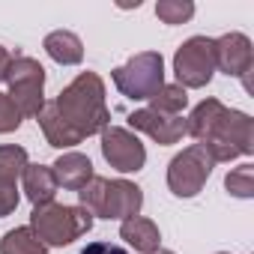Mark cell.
I'll list each match as a JSON object with an SVG mask.
<instances>
[{
    "instance_id": "cell-1",
    "label": "cell",
    "mask_w": 254,
    "mask_h": 254,
    "mask_svg": "<svg viewBox=\"0 0 254 254\" xmlns=\"http://www.w3.org/2000/svg\"><path fill=\"white\" fill-rule=\"evenodd\" d=\"M186 135H191L215 165L254 153V120L245 111L224 108L218 99L194 105L186 117Z\"/></svg>"
},
{
    "instance_id": "cell-2",
    "label": "cell",
    "mask_w": 254,
    "mask_h": 254,
    "mask_svg": "<svg viewBox=\"0 0 254 254\" xmlns=\"http://www.w3.org/2000/svg\"><path fill=\"white\" fill-rule=\"evenodd\" d=\"M54 108L81 141L90 135H102V129L111 126L105 81L96 72H81L69 87H63L60 96L54 99Z\"/></svg>"
},
{
    "instance_id": "cell-3",
    "label": "cell",
    "mask_w": 254,
    "mask_h": 254,
    "mask_svg": "<svg viewBox=\"0 0 254 254\" xmlns=\"http://www.w3.org/2000/svg\"><path fill=\"white\" fill-rule=\"evenodd\" d=\"M93 215L84 206H69V203H39L30 212V230L42 239L45 248H63L90 233Z\"/></svg>"
},
{
    "instance_id": "cell-4",
    "label": "cell",
    "mask_w": 254,
    "mask_h": 254,
    "mask_svg": "<svg viewBox=\"0 0 254 254\" xmlns=\"http://www.w3.org/2000/svg\"><path fill=\"white\" fill-rule=\"evenodd\" d=\"M114 87L132 102H150V96L165 84V60L159 51H141L111 72Z\"/></svg>"
},
{
    "instance_id": "cell-5",
    "label": "cell",
    "mask_w": 254,
    "mask_h": 254,
    "mask_svg": "<svg viewBox=\"0 0 254 254\" xmlns=\"http://www.w3.org/2000/svg\"><path fill=\"white\" fill-rule=\"evenodd\" d=\"M6 84H9L6 96L12 99V105L18 108L21 117H36L42 111V105H45V69L39 60L12 57Z\"/></svg>"
},
{
    "instance_id": "cell-6",
    "label": "cell",
    "mask_w": 254,
    "mask_h": 254,
    "mask_svg": "<svg viewBox=\"0 0 254 254\" xmlns=\"http://www.w3.org/2000/svg\"><path fill=\"white\" fill-rule=\"evenodd\" d=\"M174 75L183 90H200L215 75V48L206 36L186 39L174 54Z\"/></svg>"
},
{
    "instance_id": "cell-7",
    "label": "cell",
    "mask_w": 254,
    "mask_h": 254,
    "mask_svg": "<svg viewBox=\"0 0 254 254\" xmlns=\"http://www.w3.org/2000/svg\"><path fill=\"white\" fill-rule=\"evenodd\" d=\"M212 168H215V162L209 159V153L200 144H191V147H186L183 153H177L171 159V165H168V189L177 197H194L206 186Z\"/></svg>"
},
{
    "instance_id": "cell-8",
    "label": "cell",
    "mask_w": 254,
    "mask_h": 254,
    "mask_svg": "<svg viewBox=\"0 0 254 254\" xmlns=\"http://www.w3.org/2000/svg\"><path fill=\"white\" fill-rule=\"evenodd\" d=\"M102 156L120 174H138L147 165V150L141 138L132 129H123V126L102 129Z\"/></svg>"
},
{
    "instance_id": "cell-9",
    "label": "cell",
    "mask_w": 254,
    "mask_h": 254,
    "mask_svg": "<svg viewBox=\"0 0 254 254\" xmlns=\"http://www.w3.org/2000/svg\"><path fill=\"white\" fill-rule=\"evenodd\" d=\"M212 48H215V69H221L230 78H242L245 90H251V84H248V72L254 63L251 39L245 33H224V36L212 39Z\"/></svg>"
},
{
    "instance_id": "cell-10",
    "label": "cell",
    "mask_w": 254,
    "mask_h": 254,
    "mask_svg": "<svg viewBox=\"0 0 254 254\" xmlns=\"http://www.w3.org/2000/svg\"><path fill=\"white\" fill-rule=\"evenodd\" d=\"M129 126H132L135 132H144L147 138H153V141L162 144V147L180 144V141L186 138V117H183V114L168 117V114L141 108V111H132V114H129Z\"/></svg>"
},
{
    "instance_id": "cell-11",
    "label": "cell",
    "mask_w": 254,
    "mask_h": 254,
    "mask_svg": "<svg viewBox=\"0 0 254 254\" xmlns=\"http://www.w3.org/2000/svg\"><path fill=\"white\" fill-rule=\"evenodd\" d=\"M141 206H144V191L135 183H129V180H108L102 218L126 221V218H135L141 212Z\"/></svg>"
},
{
    "instance_id": "cell-12",
    "label": "cell",
    "mask_w": 254,
    "mask_h": 254,
    "mask_svg": "<svg viewBox=\"0 0 254 254\" xmlns=\"http://www.w3.org/2000/svg\"><path fill=\"white\" fill-rule=\"evenodd\" d=\"M51 171H54V180H57V186H63V189H69V191H81L96 174H93V162L84 156V153H63L54 165H51Z\"/></svg>"
},
{
    "instance_id": "cell-13",
    "label": "cell",
    "mask_w": 254,
    "mask_h": 254,
    "mask_svg": "<svg viewBox=\"0 0 254 254\" xmlns=\"http://www.w3.org/2000/svg\"><path fill=\"white\" fill-rule=\"evenodd\" d=\"M120 239H126V245L141 254H153L156 248H162V233H159L156 221H150L144 215L120 221Z\"/></svg>"
},
{
    "instance_id": "cell-14",
    "label": "cell",
    "mask_w": 254,
    "mask_h": 254,
    "mask_svg": "<svg viewBox=\"0 0 254 254\" xmlns=\"http://www.w3.org/2000/svg\"><path fill=\"white\" fill-rule=\"evenodd\" d=\"M21 183H24V194L33 206L39 203H51L54 194H57V180H54V171L51 165H27L24 174H21Z\"/></svg>"
},
{
    "instance_id": "cell-15",
    "label": "cell",
    "mask_w": 254,
    "mask_h": 254,
    "mask_svg": "<svg viewBox=\"0 0 254 254\" xmlns=\"http://www.w3.org/2000/svg\"><path fill=\"white\" fill-rule=\"evenodd\" d=\"M36 120H39L42 135H45V141H48L51 147H57V150H69V147H78V144H81V138L69 129V123L57 114L54 102H45L42 111L36 114Z\"/></svg>"
},
{
    "instance_id": "cell-16",
    "label": "cell",
    "mask_w": 254,
    "mask_h": 254,
    "mask_svg": "<svg viewBox=\"0 0 254 254\" xmlns=\"http://www.w3.org/2000/svg\"><path fill=\"white\" fill-rule=\"evenodd\" d=\"M42 48L60 66H78L84 60V42L72 30H54V33H48L45 42H42Z\"/></svg>"
},
{
    "instance_id": "cell-17",
    "label": "cell",
    "mask_w": 254,
    "mask_h": 254,
    "mask_svg": "<svg viewBox=\"0 0 254 254\" xmlns=\"http://www.w3.org/2000/svg\"><path fill=\"white\" fill-rule=\"evenodd\" d=\"M48 248L42 245V239L27 227H12L9 233H3L0 239V254H45Z\"/></svg>"
},
{
    "instance_id": "cell-18",
    "label": "cell",
    "mask_w": 254,
    "mask_h": 254,
    "mask_svg": "<svg viewBox=\"0 0 254 254\" xmlns=\"http://www.w3.org/2000/svg\"><path fill=\"white\" fill-rule=\"evenodd\" d=\"M186 105H189V93H186L180 84H162V87L150 96V111H159V114H168V117L183 114Z\"/></svg>"
},
{
    "instance_id": "cell-19",
    "label": "cell",
    "mask_w": 254,
    "mask_h": 254,
    "mask_svg": "<svg viewBox=\"0 0 254 254\" xmlns=\"http://www.w3.org/2000/svg\"><path fill=\"white\" fill-rule=\"evenodd\" d=\"M27 150L24 147H15V144H0V180L6 183H15L24 168H27Z\"/></svg>"
},
{
    "instance_id": "cell-20",
    "label": "cell",
    "mask_w": 254,
    "mask_h": 254,
    "mask_svg": "<svg viewBox=\"0 0 254 254\" xmlns=\"http://www.w3.org/2000/svg\"><path fill=\"white\" fill-rule=\"evenodd\" d=\"M105 191H108V180L105 177H93L81 191H78V200H81V206L96 218H102V212H105Z\"/></svg>"
},
{
    "instance_id": "cell-21",
    "label": "cell",
    "mask_w": 254,
    "mask_h": 254,
    "mask_svg": "<svg viewBox=\"0 0 254 254\" xmlns=\"http://www.w3.org/2000/svg\"><path fill=\"white\" fill-rule=\"evenodd\" d=\"M224 189L233 194V197H254V165H239L233 168L227 177H224Z\"/></svg>"
},
{
    "instance_id": "cell-22",
    "label": "cell",
    "mask_w": 254,
    "mask_h": 254,
    "mask_svg": "<svg viewBox=\"0 0 254 254\" xmlns=\"http://www.w3.org/2000/svg\"><path fill=\"white\" fill-rule=\"evenodd\" d=\"M156 15L165 24H186L194 15V3H191V0H159V3H156Z\"/></svg>"
},
{
    "instance_id": "cell-23",
    "label": "cell",
    "mask_w": 254,
    "mask_h": 254,
    "mask_svg": "<svg viewBox=\"0 0 254 254\" xmlns=\"http://www.w3.org/2000/svg\"><path fill=\"white\" fill-rule=\"evenodd\" d=\"M21 114H18V108L12 105V99L6 96V93H0V135H9V132H15L18 126H21Z\"/></svg>"
},
{
    "instance_id": "cell-24",
    "label": "cell",
    "mask_w": 254,
    "mask_h": 254,
    "mask_svg": "<svg viewBox=\"0 0 254 254\" xmlns=\"http://www.w3.org/2000/svg\"><path fill=\"white\" fill-rule=\"evenodd\" d=\"M15 206H18V189H15V183L0 180V218L12 215Z\"/></svg>"
},
{
    "instance_id": "cell-25",
    "label": "cell",
    "mask_w": 254,
    "mask_h": 254,
    "mask_svg": "<svg viewBox=\"0 0 254 254\" xmlns=\"http://www.w3.org/2000/svg\"><path fill=\"white\" fill-rule=\"evenodd\" d=\"M78 254H129V251H126L123 245H117V242H90Z\"/></svg>"
},
{
    "instance_id": "cell-26",
    "label": "cell",
    "mask_w": 254,
    "mask_h": 254,
    "mask_svg": "<svg viewBox=\"0 0 254 254\" xmlns=\"http://www.w3.org/2000/svg\"><path fill=\"white\" fill-rule=\"evenodd\" d=\"M9 66H12V54L0 45V81H6V75H9Z\"/></svg>"
},
{
    "instance_id": "cell-27",
    "label": "cell",
    "mask_w": 254,
    "mask_h": 254,
    "mask_svg": "<svg viewBox=\"0 0 254 254\" xmlns=\"http://www.w3.org/2000/svg\"><path fill=\"white\" fill-rule=\"evenodd\" d=\"M153 254H177V251H171V248H156Z\"/></svg>"
},
{
    "instance_id": "cell-28",
    "label": "cell",
    "mask_w": 254,
    "mask_h": 254,
    "mask_svg": "<svg viewBox=\"0 0 254 254\" xmlns=\"http://www.w3.org/2000/svg\"><path fill=\"white\" fill-rule=\"evenodd\" d=\"M218 254H227V251H218Z\"/></svg>"
}]
</instances>
